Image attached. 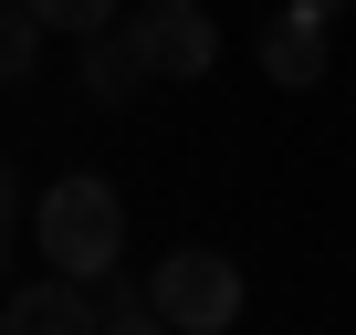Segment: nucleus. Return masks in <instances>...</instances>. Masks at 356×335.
I'll use <instances>...</instances> for the list:
<instances>
[{
  "mask_svg": "<svg viewBox=\"0 0 356 335\" xmlns=\"http://www.w3.org/2000/svg\"><path fill=\"white\" fill-rule=\"evenodd\" d=\"M115 11H126V0H32V22H42V32H74V42H84V32H105Z\"/></svg>",
  "mask_w": 356,
  "mask_h": 335,
  "instance_id": "nucleus-9",
  "label": "nucleus"
},
{
  "mask_svg": "<svg viewBox=\"0 0 356 335\" xmlns=\"http://www.w3.org/2000/svg\"><path fill=\"white\" fill-rule=\"evenodd\" d=\"M283 11H304V22H346V0H283Z\"/></svg>",
  "mask_w": 356,
  "mask_h": 335,
  "instance_id": "nucleus-11",
  "label": "nucleus"
},
{
  "mask_svg": "<svg viewBox=\"0 0 356 335\" xmlns=\"http://www.w3.org/2000/svg\"><path fill=\"white\" fill-rule=\"evenodd\" d=\"M74 84H84L95 105H136V95H147V63H136V42H126V22H105V32H84V63H74Z\"/></svg>",
  "mask_w": 356,
  "mask_h": 335,
  "instance_id": "nucleus-6",
  "label": "nucleus"
},
{
  "mask_svg": "<svg viewBox=\"0 0 356 335\" xmlns=\"http://www.w3.org/2000/svg\"><path fill=\"white\" fill-rule=\"evenodd\" d=\"M147 304H157V325H168V335H220V325H241L252 283H241V262H231V252H210V241H178V252H157Z\"/></svg>",
  "mask_w": 356,
  "mask_h": 335,
  "instance_id": "nucleus-2",
  "label": "nucleus"
},
{
  "mask_svg": "<svg viewBox=\"0 0 356 335\" xmlns=\"http://www.w3.org/2000/svg\"><path fill=\"white\" fill-rule=\"evenodd\" d=\"M32 241H42V262H53V272L95 283V272H115V262H126V199L95 179V168H63V179L32 199Z\"/></svg>",
  "mask_w": 356,
  "mask_h": 335,
  "instance_id": "nucleus-1",
  "label": "nucleus"
},
{
  "mask_svg": "<svg viewBox=\"0 0 356 335\" xmlns=\"http://www.w3.org/2000/svg\"><path fill=\"white\" fill-rule=\"evenodd\" d=\"M0 252H11V231H0Z\"/></svg>",
  "mask_w": 356,
  "mask_h": 335,
  "instance_id": "nucleus-12",
  "label": "nucleus"
},
{
  "mask_svg": "<svg viewBox=\"0 0 356 335\" xmlns=\"http://www.w3.org/2000/svg\"><path fill=\"white\" fill-rule=\"evenodd\" d=\"M0 335H95V283H74V272L42 262V283H22L11 304H0Z\"/></svg>",
  "mask_w": 356,
  "mask_h": 335,
  "instance_id": "nucleus-4",
  "label": "nucleus"
},
{
  "mask_svg": "<svg viewBox=\"0 0 356 335\" xmlns=\"http://www.w3.org/2000/svg\"><path fill=\"white\" fill-rule=\"evenodd\" d=\"M22 220V179H11V157H0V231Z\"/></svg>",
  "mask_w": 356,
  "mask_h": 335,
  "instance_id": "nucleus-10",
  "label": "nucleus"
},
{
  "mask_svg": "<svg viewBox=\"0 0 356 335\" xmlns=\"http://www.w3.org/2000/svg\"><path fill=\"white\" fill-rule=\"evenodd\" d=\"M252 53H262V74H273L283 95H304V84H325V63H335V22H304V11H273Z\"/></svg>",
  "mask_w": 356,
  "mask_h": 335,
  "instance_id": "nucleus-5",
  "label": "nucleus"
},
{
  "mask_svg": "<svg viewBox=\"0 0 356 335\" xmlns=\"http://www.w3.org/2000/svg\"><path fill=\"white\" fill-rule=\"evenodd\" d=\"M95 325H105V335H157V304H147V283H126V272H95Z\"/></svg>",
  "mask_w": 356,
  "mask_h": 335,
  "instance_id": "nucleus-7",
  "label": "nucleus"
},
{
  "mask_svg": "<svg viewBox=\"0 0 356 335\" xmlns=\"http://www.w3.org/2000/svg\"><path fill=\"white\" fill-rule=\"evenodd\" d=\"M32 63H42V22H32V0H0V95L32 84Z\"/></svg>",
  "mask_w": 356,
  "mask_h": 335,
  "instance_id": "nucleus-8",
  "label": "nucleus"
},
{
  "mask_svg": "<svg viewBox=\"0 0 356 335\" xmlns=\"http://www.w3.org/2000/svg\"><path fill=\"white\" fill-rule=\"evenodd\" d=\"M115 22H126L147 84H200L220 63V22L200 11V0H136V11H115Z\"/></svg>",
  "mask_w": 356,
  "mask_h": 335,
  "instance_id": "nucleus-3",
  "label": "nucleus"
}]
</instances>
